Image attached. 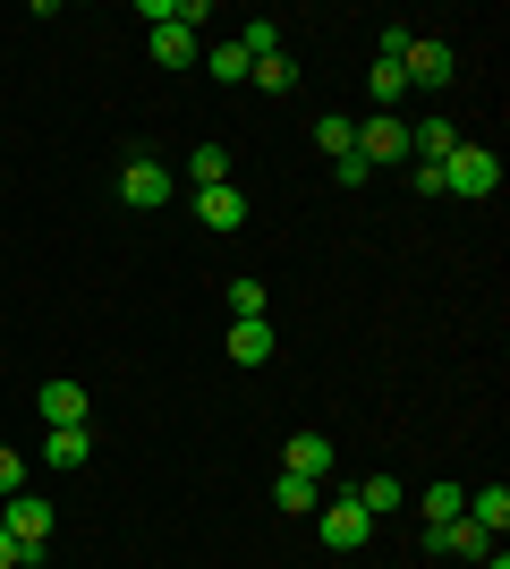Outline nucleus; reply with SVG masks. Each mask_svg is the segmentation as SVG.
<instances>
[{
	"label": "nucleus",
	"mask_w": 510,
	"mask_h": 569,
	"mask_svg": "<svg viewBox=\"0 0 510 569\" xmlns=\"http://www.w3.org/2000/svg\"><path fill=\"white\" fill-rule=\"evenodd\" d=\"M451 69H460V51L442 43V34H409V51H400L409 94H434V86H451Z\"/></svg>",
	"instance_id": "obj_1"
},
{
	"label": "nucleus",
	"mask_w": 510,
	"mask_h": 569,
	"mask_svg": "<svg viewBox=\"0 0 510 569\" xmlns=\"http://www.w3.org/2000/svg\"><path fill=\"white\" fill-rule=\"evenodd\" d=\"M0 527H9V545L34 561V552L51 545V501H34V493H9V510H0Z\"/></svg>",
	"instance_id": "obj_2"
},
{
	"label": "nucleus",
	"mask_w": 510,
	"mask_h": 569,
	"mask_svg": "<svg viewBox=\"0 0 510 569\" xmlns=\"http://www.w3.org/2000/svg\"><path fill=\"white\" fill-rule=\"evenodd\" d=\"M358 162L366 170H374V162H409V119H400V111H374L358 128Z\"/></svg>",
	"instance_id": "obj_3"
},
{
	"label": "nucleus",
	"mask_w": 510,
	"mask_h": 569,
	"mask_svg": "<svg viewBox=\"0 0 510 569\" xmlns=\"http://www.w3.org/2000/svg\"><path fill=\"white\" fill-rule=\"evenodd\" d=\"M316 527H323V545H332V552H358L366 536H374V519H366V510H358V493L323 501V510H316Z\"/></svg>",
	"instance_id": "obj_4"
},
{
	"label": "nucleus",
	"mask_w": 510,
	"mask_h": 569,
	"mask_svg": "<svg viewBox=\"0 0 510 569\" xmlns=\"http://www.w3.org/2000/svg\"><path fill=\"white\" fill-rule=\"evenodd\" d=\"M442 179H451V196H493V179H502V162H493L486 144H460V153L442 162Z\"/></svg>",
	"instance_id": "obj_5"
},
{
	"label": "nucleus",
	"mask_w": 510,
	"mask_h": 569,
	"mask_svg": "<svg viewBox=\"0 0 510 569\" xmlns=\"http://www.w3.org/2000/svg\"><path fill=\"white\" fill-rule=\"evenodd\" d=\"M120 196L137 204V213H162V204H170V170L153 162V153H137V162L120 170Z\"/></svg>",
	"instance_id": "obj_6"
},
{
	"label": "nucleus",
	"mask_w": 510,
	"mask_h": 569,
	"mask_svg": "<svg viewBox=\"0 0 510 569\" xmlns=\"http://www.w3.org/2000/svg\"><path fill=\"white\" fill-rule=\"evenodd\" d=\"M426 545H434V552H460V561H486V552H493V536H486V527H477V519L460 510V519L426 527Z\"/></svg>",
	"instance_id": "obj_7"
},
{
	"label": "nucleus",
	"mask_w": 510,
	"mask_h": 569,
	"mask_svg": "<svg viewBox=\"0 0 510 569\" xmlns=\"http://www.w3.org/2000/svg\"><path fill=\"white\" fill-rule=\"evenodd\" d=\"M281 476H307V485H323V476H332V433H290Z\"/></svg>",
	"instance_id": "obj_8"
},
{
	"label": "nucleus",
	"mask_w": 510,
	"mask_h": 569,
	"mask_svg": "<svg viewBox=\"0 0 510 569\" xmlns=\"http://www.w3.org/2000/svg\"><path fill=\"white\" fill-rule=\"evenodd\" d=\"M34 408H43V426H86V382L51 375L43 391H34Z\"/></svg>",
	"instance_id": "obj_9"
},
{
	"label": "nucleus",
	"mask_w": 510,
	"mask_h": 569,
	"mask_svg": "<svg viewBox=\"0 0 510 569\" xmlns=\"http://www.w3.org/2000/svg\"><path fill=\"white\" fill-rule=\"evenodd\" d=\"M196 221L204 230H247V196L221 179V188H196Z\"/></svg>",
	"instance_id": "obj_10"
},
{
	"label": "nucleus",
	"mask_w": 510,
	"mask_h": 569,
	"mask_svg": "<svg viewBox=\"0 0 510 569\" xmlns=\"http://www.w3.org/2000/svg\"><path fill=\"white\" fill-rule=\"evenodd\" d=\"M460 153V128L451 119H426V128H409V162H451Z\"/></svg>",
	"instance_id": "obj_11"
},
{
	"label": "nucleus",
	"mask_w": 510,
	"mask_h": 569,
	"mask_svg": "<svg viewBox=\"0 0 510 569\" xmlns=\"http://www.w3.org/2000/svg\"><path fill=\"white\" fill-rule=\"evenodd\" d=\"M86 451H94V433H86V426H51L43 433V459H51V468H86Z\"/></svg>",
	"instance_id": "obj_12"
},
{
	"label": "nucleus",
	"mask_w": 510,
	"mask_h": 569,
	"mask_svg": "<svg viewBox=\"0 0 510 569\" xmlns=\"http://www.w3.org/2000/svg\"><path fill=\"white\" fill-rule=\"evenodd\" d=\"M272 501H281L290 519H316V510H323V485H307V476H272Z\"/></svg>",
	"instance_id": "obj_13"
},
{
	"label": "nucleus",
	"mask_w": 510,
	"mask_h": 569,
	"mask_svg": "<svg viewBox=\"0 0 510 569\" xmlns=\"http://www.w3.org/2000/svg\"><path fill=\"white\" fill-rule=\"evenodd\" d=\"M468 519L486 527V536H502V527H510V493H502V485H486V493H468Z\"/></svg>",
	"instance_id": "obj_14"
},
{
	"label": "nucleus",
	"mask_w": 510,
	"mask_h": 569,
	"mask_svg": "<svg viewBox=\"0 0 510 569\" xmlns=\"http://www.w3.org/2000/svg\"><path fill=\"white\" fill-rule=\"evenodd\" d=\"M153 60H162V69H188V60H196V34H188V26H153Z\"/></svg>",
	"instance_id": "obj_15"
},
{
	"label": "nucleus",
	"mask_w": 510,
	"mask_h": 569,
	"mask_svg": "<svg viewBox=\"0 0 510 569\" xmlns=\"http://www.w3.org/2000/svg\"><path fill=\"white\" fill-rule=\"evenodd\" d=\"M400 501H409V493H400V476H366V485H358V510H366V519H383V510H400Z\"/></svg>",
	"instance_id": "obj_16"
},
{
	"label": "nucleus",
	"mask_w": 510,
	"mask_h": 569,
	"mask_svg": "<svg viewBox=\"0 0 510 569\" xmlns=\"http://www.w3.org/2000/svg\"><path fill=\"white\" fill-rule=\"evenodd\" d=\"M204 60H213V77H221V86H247V69H256V60L239 51V34H221V43L204 51Z\"/></svg>",
	"instance_id": "obj_17"
},
{
	"label": "nucleus",
	"mask_w": 510,
	"mask_h": 569,
	"mask_svg": "<svg viewBox=\"0 0 510 569\" xmlns=\"http://www.w3.org/2000/svg\"><path fill=\"white\" fill-rule=\"evenodd\" d=\"M221 298H230V315H239V323H264V307H272V289H264V281H230Z\"/></svg>",
	"instance_id": "obj_18"
},
{
	"label": "nucleus",
	"mask_w": 510,
	"mask_h": 569,
	"mask_svg": "<svg viewBox=\"0 0 510 569\" xmlns=\"http://www.w3.org/2000/svg\"><path fill=\"white\" fill-rule=\"evenodd\" d=\"M316 144H323V153H332V162H340V153H358V119L323 111V119H316Z\"/></svg>",
	"instance_id": "obj_19"
},
{
	"label": "nucleus",
	"mask_w": 510,
	"mask_h": 569,
	"mask_svg": "<svg viewBox=\"0 0 510 569\" xmlns=\"http://www.w3.org/2000/svg\"><path fill=\"white\" fill-rule=\"evenodd\" d=\"M230 357H239V366H264L272 357V323H239V332H230Z\"/></svg>",
	"instance_id": "obj_20"
},
{
	"label": "nucleus",
	"mask_w": 510,
	"mask_h": 569,
	"mask_svg": "<svg viewBox=\"0 0 510 569\" xmlns=\"http://www.w3.org/2000/svg\"><path fill=\"white\" fill-rule=\"evenodd\" d=\"M188 179H196V188H221V179H230V153H221V144H196V153H188Z\"/></svg>",
	"instance_id": "obj_21"
},
{
	"label": "nucleus",
	"mask_w": 510,
	"mask_h": 569,
	"mask_svg": "<svg viewBox=\"0 0 510 569\" xmlns=\"http://www.w3.org/2000/svg\"><path fill=\"white\" fill-rule=\"evenodd\" d=\"M417 510H426V527H442V519H460V510H468V493H460V485H426Z\"/></svg>",
	"instance_id": "obj_22"
},
{
	"label": "nucleus",
	"mask_w": 510,
	"mask_h": 569,
	"mask_svg": "<svg viewBox=\"0 0 510 569\" xmlns=\"http://www.w3.org/2000/svg\"><path fill=\"white\" fill-rule=\"evenodd\" d=\"M247 86H264V94H290V86H298V69L281 60V51H272V60H256V69H247Z\"/></svg>",
	"instance_id": "obj_23"
},
{
	"label": "nucleus",
	"mask_w": 510,
	"mask_h": 569,
	"mask_svg": "<svg viewBox=\"0 0 510 569\" xmlns=\"http://www.w3.org/2000/svg\"><path fill=\"white\" fill-rule=\"evenodd\" d=\"M366 86H374V102H383V111H391L400 94H409V77H400V60H374V77H366Z\"/></svg>",
	"instance_id": "obj_24"
},
{
	"label": "nucleus",
	"mask_w": 510,
	"mask_h": 569,
	"mask_svg": "<svg viewBox=\"0 0 510 569\" xmlns=\"http://www.w3.org/2000/svg\"><path fill=\"white\" fill-rule=\"evenodd\" d=\"M409 179H417V196H451V179H442V162H417Z\"/></svg>",
	"instance_id": "obj_25"
},
{
	"label": "nucleus",
	"mask_w": 510,
	"mask_h": 569,
	"mask_svg": "<svg viewBox=\"0 0 510 569\" xmlns=\"http://www.w3.org/2000/svg\"><path fill=\"white\" fill-rule=\"evenodd\" d=\"M0 493H26V468H18V451L0 442Z\"/></svg>",
	"instance_id": "obj_26"
},
{
	"label": "nucleus",
	"mask_w": 510,
	"mask_h": 569,
	"mask_svg": "<svg viewBox=\"0 0 510 569\" xmlns=\"http://www.w3.org/2000/svg\"><path fill=\"white\" fill-rule=\"evenodd\" d=\"M18 561H26V552H18V545H9V527H0V569H18Z\"/></svg>",
	"instance_id": "obj_27"
},
{
	"label": "nucleus",
	"mask_w": 510,
	"mask_h": 569,
	"mask_svg": "<svg viewBox=\"0 0 510 569\" xmlns=\"http://www.w3.org/2000/svg\"><path fill=\"white\" fill-rule=\"evenodd\" d=\"M477 569H510V561H502V552H486V561H477Z\"/></svg>",
	"instance_id": "obj_28"
}]
</instances>
